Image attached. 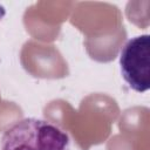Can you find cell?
<instances>
[{
  "label": "cell",
  "mask_w": 150,
  "mask_h": 150,
  "mask_svg": "<svg viewBox=\"0 0 150 150\" xmlns=\"http://www.w3.org/2000/svg\"><path fill=\"white\" fill-rule=\"evenodd\" d=\"M0 150H70V141L53 122L28 117L5 130Z\"/></svg>",
  "instance_id": "1"
},
{
  "label": "cell",
  "mask_w": 150,
  "mask_h": 150,
  "mask_svg": "<svg viewBox=\"0 0 150 150\" xmlns=\"http://www.w3.org/2000/svg\"><path fill=\"white\" fill-rule=\"evenodd\" d=\"M120 67L124 81L137 93L150 88V36L138 35L128 40L120 53Z\"/></svg>",
  "instance_id": "2"
}]
</instances>
